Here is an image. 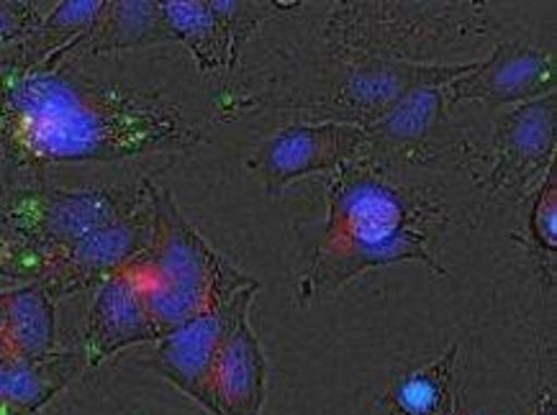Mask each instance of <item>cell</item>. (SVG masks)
I'll list each match as a JSON object with an SVG mask.
<instances>
[{
	"label": "cell",
	"mask_w": 557,
	"mask_h": 415,
	"mask_svg": "<svg viewBox=\"0 0 557 415\" xmlns=\"http://www.w3.org/2000/svg\"><path fill=\"white\" fill-rule=\"evenodd\" d=\"M0 415H32V413H21V411H13V407L0 405Z\"/></svg>",
	"instance_id": "cb8c5ba5"
},
{
	"label": "cell",
	"mask_w": 557,
	"mask_h": 415,
	"mask_svg": "<svg viewBox=\"0 0 557 415\" xmlns=\"http://www.w3.org/2000/svg\"><path fill=\"white\" fill-rule=\"evenodd\" d=\"M149 185L119 188H18L0 192V228L5 236L34 252L52 256L83 236L124 218L147 203Z\"/></svg>",
	"instance_id": "5b68a950"
},
{
	"label": "cell",
	"mask_w": 557,
	"mask_h": 415,
	"mask_svg": "<svg viewBox=\"0 0 557 415\" xmlns=\"http://www.w3.org/2000/svg\"><path fill=\"white\" fill-rule=\"evenodd\" d=\"M557 96L513 105L496 121L485 188L494 196L527 198L555 167Z\"/></svg>",
	"instance_id": "9c48e42d"
},
{
	"label": "cell",
	"mask_w": 557,
	"mask_h": 415,
	"mask_svg": "<svg viewBox=\"0 0 557 415\" xmlns=\"http://www.w3.org/2000/svg\"><path fill=\"white\" fill-rule=\"evenodd\" d=\"M485 21L478 3H342L321 24L319 47L337 64L424 62V52L481 37Z\"/></svg>",
	"instance_id": "277c9868"
},
{
	"label": "cell",
	"mask_w": 557,
	"mask_h": 415,
	"mask_svg": "<svg viewBox=\"0 0 557 415\" xmlns=\"http://www.w3.org/2000/svg\"><path fill=\"white\" fill-rule=\"evenodd\" d=\"M324 183L326 224L298 282V303H324L366 272L398 262H421L445 277L437 244L447 211L437 196L370 164H349Z\"/></svg>",
	"instance_id": "7a4b0ae2"
},
{
	"label": "cell",
	"mask_w": 557,
	"mask_h": 415,
	"mask_svg": "<svg viewBox=\"0 0 557 415\" xmlns=\"http://www.w3.org/2000/svg\"><path fill=\"white\" fill-rule=\"evenodd\" d=\"M203 128L160 92L0 56V152L16 167L190 152Z\"/></svg>",
	"instance_id": "6da1fadb"
},
{
	"label": "cell",
	"mask_w": 557,
	"mask_h": 415,
	"mask_svg": "<svg viewBox=\"0 0 557 415\" xmlns=\"http://www.w3.org/2000/svg\"><path fill=\"white\" fill-rule=\"evenodd\" d=\"M457 360L460 343H449L434 360L411 369L388 395V415H460Z\"/></svg>",
	"instance_id": "d6986e66"
},
{
	"label": "cell",
	"mask_w": 557,
	"mask_h": 415,
	"mask_svg": "<svg viewBox=\"0 0 557 415\" xmlns=\"http://www.w3.org/2000/svg\"><path fill=\"white\" fill-rule=\"evenodd\" d=\"M530 239L542 256H547L549 267L557 254V169L553 167L547 177L534 190L530 208Z\"/></svg>",
	"instance_id": "ffe728a7"
},
{
	"label": "cell",
	"mask_w": 557,
	"mask_h": 415,
	"mask_svg": "<svg viewBox=\"0 0 557 415\" xmlns=\"http://www.w3.org/2000/svg\"><path fill=\"white\" fill-rule=\"evenodd\" d=\"M45 18L39 3L28 0H0V56L18 45L34 32V26Z\"/></svg>",
	"instance_id": "7402d4cb"
},
{
	"label": "cell",
	"mask_w": 557,
	"mask_h": 415,
	"mask_svg": "<svg viewBox=\"0 0 557 415\" xmlns=\"http://www.w3.org/2000/svg\"><path fill=\"white\" fill-rule=\"evenodd\" d=\"M470 64L401 62V60H357L339 64L342 73L319 96L293 103L306 121H330L368 128L396 109L406 96L426 85H447L468 73Z\"/></svg>",
	"instance_id": "8992f818"
},
{
	"label": "cell",
	"mask_w": 557,
	"mask_h": 415,
	"mask_svg": "<svg viewBox=\"0 0 557 415\" xmlns=\"http://www.w3.org/2000/svg\"><path fill=\"white\" fill-rule=\"evenodd\" d=\"M449 109L453 105L447 100L445 85H426L413 90L388 116L362 128L366 131L362 164L391 172L396 164L421 162V154H426V147L445 124Z\"/></svg>",
	"instance_id": "4fadbf2b"
},
{
	"label": "cell",
	"mask_w": 557,
	"mask_h": 415,
	"mask_svg": "<svg viewBox=\"0 0 557 415\" xmlns=\"http://www.w3.org/2000/svg\"><path fill=\"white\" fill-rule=\"evenodd\" d=\"M160 339L162 334L157 331L149 316L137 280L126 269L109 277L92 298L88 320H85L83 354L88 369L101 367L124 349L157 343Z\"/></svg>",
	"instance_id": "7c38bea8"
},
{
	"label": "cell",
	"mask_w": 557,
	"mask_h": 415,
	"mask_svg": "<svg viewBox=\"0 0 557 415\" xmlns=\"http://www.w3.org/2000/svg\"><path fill=\"white\" fill-rule=\"evenodd\" d=\"M162 16H165L170 39L188 49L198 70L209 77L234 75V62L228 56L226 34L211 0H162Z\"/></svg>",
	"instance_id": "ac0fdd59"
},
{
	"label": "cell",
	"mask_w": 557,
	"mask_h": 415,
	"mask_svg": "<svg viewBox=\"0 0 557 415\" xmlns=\"http://www.w3.org/2000/svg\"><path fill=\"white\" fill-rule=\"evenodd\" d=\"M49 272V256L34 252L18 241L0 236V277L24 282H41Z\"/></svg>",
	"instance_id": "44dd1931"
},
{
	"label": "cell",
	"mask_w": 557,
	"mask_h": 415,
	"mask_svg": "<svg viewBox=\"0 0 557 415\" xmlns=\"http://www.w3.org/2000/svg\"><path fill=\"white\" fill-rule=\"evenodd\" d=\"M555 54L547 49L504 41L488 60H475L468 73L445 85L449 105L485 103L488 109H513L555 92Z\"/></svg>",
	"instance_id": "8fae6325"
},
{
	"label": "cell",
	"mask_w": 557,
	"mask_h": 415,
	"mask_svg": "<svg viewBox=\"0 0 557 415\" xmlns=\"http://www.w3.org/2000/svg\"><path fill=\"white\" fill-rule=\"evenodd\" d=\"M534 415H555V388L553 382H547V388H542L540 400H537V411Z\"/></svg>",
	"instance_id": "603a6c76"
},
{
	"label": "cell",
	"mask_w": 557,
	"mask_h": 415,
	"mask_svg": "<svg viewBox=\"0 0 557 415\" xmlns=\"http://www.w3.org/2000/svg\"><path fill=\"white\" fill-rule=\"evenodd\" d=\"M260 285L239 290L201 318L157 341L149 367L160 372L170 385L196 400L209 415H221L216 403V364L228 331L252 307Z\"/></svg>",
	"instance_id": "ba28073f"
},
{
	"label": "cell",
	"mask_w": 557,
	"mask_h": 415,
	"mask_svg": "<svg viewBox=\"0 0 557 415\" xmlns=\"http://www.w3.org/2000/svg\"><path fill=\"white\" fill-rule=\"evenodd\" d=\"M88 369L85 354L54 352L45 356L0 354V405L39 415L41 407L60 395Z\"/></svg>",
	"instance_id": "9a60e30c"
},
{
	"label": "cell",
	"mask_w": 557,
	"mask_h": 415,
	"mask_svg": "<svg viewBox=\"0 0 557 415\" xmlns=\"http://www.w3.org/2000/svg\"><path fill=\"white\" fill-rule=\"evenodd\" d=\"M54 303L45 282H24L0 290V354H52L57 347Z\"/></svg>",
	"instance_id": "2e32d148"
},
{
	"label": "cell",
	"mask_w": 557,
	"mask_h": 415,
	"mask_svg": "<svg viewBox=\"0 0 557 415\" xmlns=\"http://www.w3.org/2000/svg\"><path fill=\"white\" fill-rule=\"evenodd\" d=\"M268 400V356L249 313L228 331L216 364V403L221 415H262Z\"/></svg>",
	"instance_id": "5bb4252c"
},
{
	"label": "cell",
	"mask_w": 557,
	"mask_h": 415,
	"mask_svg": "<svg viewBox=\"0 0 557 415\" xmlns=\"http://www.w3.org/2000/svg\"><path fill=\"white\" fill-rule=\"evenodd\" d=\"M149 203V244L126 272L137 280L149 316L162 336L201 318L239 290L260 285L206 241L183 216L173 192L152 183Z\"/></svg>",
	"instance_id": "3957f363"
},
{
	"label": "cell",
	"mask_w": 557,
	"mask_h": 415,
	"mask_svg": "<svg viewBox=\"0 0 557 415\" xmlns=\"http://www.w3.org/2000/svg\"><path fill=\"white\" fill-rule=\"evenodd\" d=\"M170 32L157 0H109L101 21L73 49L70 62L81 56H101L119 52H139L157 45H168Z\"/></svg>",
	"instance_id": "e0dca14e"
},
{
	"label": "cell",
	"mask_w": 557,
	"mask_h": 415,
	"mask_svg": "<svg viewBox=\"0 0 557 415\" xmlns=\"http://www.w3.org/2000/svg\"><path fill=\"white\" fill-rule=\"evenodd\" d=\"M366 131L357 126L330 124V121H304L285 126L249 154L247 167L265 183L270 198H277L304 177H330L349 164H362Z\"/></svg>",
	"instance_id": "52a82bcc"
},
{
	"label": "cell",
	"mask_w": 557,
	"mask_h": 415,
	"mask_svg": "<svg viewBox=\"0 0 557 415\" xmlns=\"http://www.w3.org/2000/svg\"><path fill=\"white\" fill-rule=\"evenodd\" d=\"M149 234H152V203L147 198V203H141L137 211L49 256V272L41 282L54 300L101 288L109 277L124 272L145 252Z\"/></svg>",
	"instance_id": "30bf717a"
}]
</instances>
